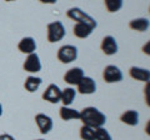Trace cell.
Instances as JSON below:
<instances>
[{
	"mask_svg": "<svg viewBox=\"0 0 150 140\" xmlns=\"http://www.w3.org/2000/svg\"><path fill=\"white\" fill-rule=\"evenodd\" d=\"M80 138L83 140H95V129L88 125H83L80 128Z\"/></svg>",
	"mask_w": 150,
	"mask_h": 140,
	"instance_id": "44dd1931",
	"label": "cell"
},
{
	"mask_svg": "<svg viewBox=\"0 0 150 140\" xmlns=\"http://www.w3.org/2000/svg\"><path fill=\"white\" fill-rule=\"evenodd\" d=\"M23 68H24L25 71L28 73H39L41 70V62H40V58L36 53H33L29 54L25 59L24 64H23Z\"/></svg>",
	"mask_w": 150,
	"mask_h": 140,
	"instance_id": "8992f818",
	"label": "cell"
},
{
	"mask_svg": "<svg viewBox=\"0 0 150 140\" xmlns=\"http://www.w3.org/2000/svg\"><path fill=\"white\" fill-rule=\"evenodd\" d=\"M149 26H150V23H149V19H146V18H138V19H133L129 23L130 29L139 31V33L146 31L149 29Z\"/></svg>",
	"mask_w": 150,
	"mask_h": 140,
	"instance_id": "2e32d148",
	"label": "cell"
},
{
	"mask_svg": "<svg viewBox=\"0 0 150 140\" xmlns=\"http://www.w3.org/2000/svg\"><path fill=\"white\" fill-rule=\"evenodd\" d=\"M18 49L24 54H33L35 53L36 50V41L34 38L31 36H26V38H23L18 44Z\"/></svg>",
	"mask_w": 150,
	"mask_h": 140,
	"instance_id": "7c38bea8",
	"label": "cell"
},
{
	"mask_svg": "<svg viewBox=\"0 0 150 140\" xmlns=\"http://www.w3.org/2000/svg\"><path fill=\"white\" fill-rule=\"evenodd\" d=\"M67 16L69 19H71L76 23H83V24H86L89 26H91L93 29H95L98 26L96 20L94 19L93 16H90L89 14H86L85 11H83L80 8H71L67 11Z\"/></svg>",
	"mask_w": 150,
	"mask_h": 140,
	"instance_id": "7a4b0ae2",
	"label": "cell"
},
{
	"mask_svg": "<svg viewBox=\"0 0 150 140\" xmlns=\"http://www.w3.org/2000/svg\"><path fill=\"white\" fill-rule=\"evenodd\" d=\"M35 123L38 125V128H39L40 133L45 135L51 132V129H53V119L50 118L49 115H45L43 113H39L35 115Z\"/></svg>",
	"mask_w": 150,
	"mask_h": 140,
	"instance_id": "ba28073f",
	"label": "cell"
},
{
	"mask_svg": "<svg viewBox=\"0 0 150 140\" xmlns=\"http://www.w3.org/2000/svg\"><path fill=\"white\" fill-rule=\"evenodd\" d=\"M1 115H3V105L0 104V116H1Z\"/></svg>",
	"mask_w": 150,
	"mask_h": 140,
	"instance_id": "d4e9b609",
	"label": "cell"
},
{
	"mask_svg": "<svg viewBox=\"0 0 150 140\" xmlns=\"http://www.w3.org/2000/svg\"><path fill=\"white\" fill-rule=\"evenodd\" d=\"M59 62H62L63 64H69L73 63L78 59V48L74 45H63L62 48H59L58 54H56Z\"/></svg>",
	"mask_w": 150,
	"mask_h": 140,
	"instance_id": "277c9868",
	"label": "cell"
},
{
	"mask_svg": "<svg viewBox=\"0 0 150 140\" xmlns=\"http://www.w3.org/2000/svg\"><path fill=\"white\" fill-rule=\"evenodd\" d=\"M95 140H112V139L109 132L104 127H100L95 129Z\"/></svg>",
	"mask_w": 150,
	"mask_h": 140,
	"instance_id": "7402d4cb",
	"label": "cell"
},
{
	"mask_svg": "<svg viewBox=\"0 0 150 140\" xmlns=\"http://www.w3.org/2000/svg\"><path fill=\"white\" fill-rule=\"evenodd\" d=\"M35 140H45V139H35Z\"/></svg>",
	"mask_w": 150,
	"mask_h": 140,
	"instance_id": "4316f807",
	"label": "cell"
},
{
	"mask_svg": "<svg viewBox=\"0 0 150 140\" xmlns=\"http://www.w3.org/2000/svg\"><path fill=\"white\" fill-rule=\"evenodd\" d=\"M129 74L130 76L135 79V80H139V81H144V83H149L150 80V71L148 69H144V68H139V66H131L129 70Z\"/></svg>",
	"mask_w": 150,
	"mask_h": 140,
	"instance_id": "4fadbf2b",
	"label": "cell"
},
{
	"mask_svg": "<svg viewBox=\"0 0 150 140\" xmlns=\"http://www.w3.org/2000/svg\"><path fill=\"white\" fill-rule=\"evenodd\" d=\"M78 93H80L83 95H90L96 91V83L94 81V79L90 76H84L81 81L78 84Z\"/></svg>",
	"mask_w": 150,
	"mask_h": 140,
	"instance_id": "9c48e42d",
	"label": "cell"
},
{
	"mask_svg": "<svg viewBox=\"0 0 150 140\" xmlns=\"http://www.w3.org/2000/svg\"><path fill=\"white\" fill-rule=\"evenodd\" d=\"M120 121L129 127H135L139 123V113L137 110H126L120 115Z\"/></svg>",
	"mask_w": 150,
	"mask_h": 140,
	"instance_id": "9a60e30c",
	"label": "cell"
},
{
	"mask_svg": "<svg viewBox=\"0 0 150 140\" xmlns=\"http://www.w3.org/2000/svg\"><path fill=\"white\" fill-rule=\"evenodd\" d=\"M84 76H85V74H84V70L81 68H71L64 74V80L69 85H78Z\"/></svg>",
	"mask_w": 150,
	"mask_h": 140,
	"instance_id": "30bf717a",
	"label": "cell"
},
{
	"mask_svg": "<svg viewBox=\"0 0 150 140\" xmlns=\"http://www.w3.org/2000/svg\"><path fill=\"white\" fill-rule=\"evenodd\" d=\"M93 30L94 29L91 26H89L86 24H83V23H76V24L74 25V28H73L74 35L76 36V38H79V39H86V38H89V36L91 35Z\"/></svg>",
	"mask_w": 150,
	"mask_h": 140,
	"instance_id": "5bb4252c",
	"label": "cell"
},
{
	"mask_svg": "<svg viewBox=\"0 0 150 140\" xmlns=\"http://www.w3.org/2000/svg\"><path fill=\"white\" fill-rule=\"evenodd\" d=\"M41 98L45 101L51 103V104H58L60 101V98H62V89L58 85H55V84H50L43 93Z\"/></svg>",
	"mask_w": 150,
	"mask_h": 140,
	"instance_id": "52a82bcc",
	"label": "cell"
},
{
	"mask_svg": "<svg viewBox=\"0 0 150 140\" xmlns=\"http://www.w3.org/2000/svg\"><path fill=\"white\" fill-rule=\"evenodd\" d=\"M48 41L49 43H58V41L63 40L67 31H65V26L63 25L62 21H53L48 24Z\"/></svg>",
	"mask_w": 150,
	"mask_h": 140,
	"instance_id": "3957f363",
	"label": "cell"
},
{
	"mask_svg": "<svg viewBox=\"0 0 150 140\" xmlns=\"http://www.w3.org/2000/svg\"><path fill=\"white\" fill-rule=\"evenodd\" d=\"M79 120H81L83 125H88L90 128L96 129L104 127V124L106 123V116L99 109L94 108V106H88V108H84L80 111Z\"/></svg>",
	"mask_w": 150,
	"mask_h": 140,
	"instance_id": "6da1fadb",
	"label": "cell"
},
{
	"mask_svg": "<svg viewBox=\"0 0 150 140\" xmlns=\"http://www.w3.org/2000/svg\"><path fill=\"white\" fill-rule=\"evenodd\" d=\"M5 1H8V3H10V1H15V0H5Z\"/></svg>",
	"mask_w": 150,
	"mask_h": 140,
	"instance_id": "484cf974",
	"label": "cell"
},
{
	"mask_svg": "<svg viewBox=\"0 0 150 140\" xmlns=\"http://www.w3.org/2000/svg\"><path fill=\"white\" fill-rule=\"evenodd\" d=\"M100 49L105 55H109V57L110 55H115L118 53V43H116L114 36H111V35L105 36V38L101 40Z\"/></svg>",
	"mask_w": 150,
	"mask_h": 140,
	"instance_id": "8fae6325",
	"label": "cell"
},
{
	"mask_svg": "<svg viewBox=\"0 0 150 140\" xmlns=\"http://www.w3.org/2000/svg\"><path fill=\"white\" fill-rule=\"evenodd\" d=\"M41 83H43V80H41V78H39V76H28L24 83V88L26 91L35 93L40 88Z\"/></svg>",
	"mask_w": 150,
	"mask_h": 140,
	"instance_id": "d6986e66",
	"label": "cell"
},
{
	"mask_svg": "<svg viewBox=\"0 0 150 140\" xmlns=\"http://www.w3.org/2000/svg\"><path fill=\"white\" fill-rule=\"evenodd\" d=\"M104 4L109 13H116L123 8V0H104Z\"/></svg>",
	"mask_w": 150,
	"mask_h": 140,
	"instance_id": "ffe728a7",
	"label": "cell"
},
{
	"mask_svg": "<svg viewBox=\"0 0 150 140\" xmlns=\"http://www.w3.org/2000/svg\"><path fill=\"white\" fill-rule=\"evenodd\" d=\"M39 1L43 4H55L58 0H39Z\"/></svg>",
	"mask_w": 150,
	"mask_h": 140,
	"instance_id": "cb8c5ba5",
	"label": "cell"
},
{
	"mask_svg": "<svg viewBox=\"0 0 150 140\" xmlns=\"http://www.w3.org/2000/svg\"><path fill=\"white\" fill-rule=\"evenodd\" d=\"M75 96H76V90L73 89V88H65L64 90H62V98H60V101L63 103V106H69L71 105Z\"/></svg>",
	"mask_w": 150,
	"mask_h": 140,
	"instance_id": "ac0fdd59",
	"label": "cell"
},
{
	"mask_svg": "<svg viewBox=\"0 0 150 140\" xmlns=\"http://www.w3.org/2000/svg\"><path fill=\"white\" fill-rule=\"evenodd\" d=\"M0 140H16L10 134H0Z\"/></svg>",
	"mask_w": 150,
	"mask_h": 140,
	"instance_id": "603a6c76",
	"label": "cell"
},
{
	"mask_svg": "<svg viewBox=\"0 0 150 140\" xmlns=\"http://www.w3.org/2000/svg\"><path fill=\"white\" fill-rule=\"evenodd\" d=\"M60 118L64 121H69V120H75L80 118V111H78L76 109H71L69 106H62L59 110Z\"/></svg>",
	"mask_w": 150,
	"mask_h": 140,
	"instance_id": "e0dca14e",
	"label": "cell"
},
{
	"mask_svg": "<svg viewBox=\"0 0 150 140\" xmlns=\"http://www.w3.org/2000/svg\"><path fill=\"white\" fill-rule=\"evenodd\" d=\"M103 79L109 84L119 83L123 80V73L115 65H108V66H105L104 71H103Z\"/></svg>",
	"mask_w": 150,
	"mask_h": 140,
	"instance_id": "5b68a950",
	"label": "cell"
}]
</instances>
